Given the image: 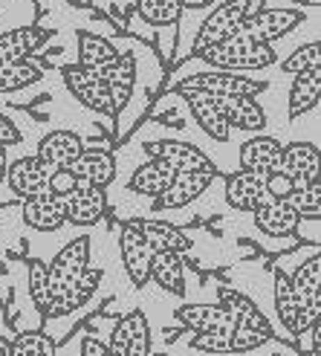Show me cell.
<instances>
[{
	"instance_id": "1",
	"label": "cell",
	"mask_w": 321,
	"mask_h": 356,
	"mask_svg": "<svg viewBox=\"0 0 321 356\" xmlns=\"http://www.w3.org/2000/svg\"><path fill=\"white\" fill-rule=\"evenodd\" d=\"M197 58H203L211 70H229V73H246V70H263L278 61V52L266 44H252L246 38H229L223 44H214L203 49Z\"/></svg>"
},
{
	"instance_id": "2",
	"label": "cell",
	"mask_w": 321,
	"mask_h": 356,
	"mask_svg": "<svg viewBox=\"0 0 321 356\" xmlns=\"http://www.w3.org/2000/svg\"><path fill=\"white\" fill-rule=\"evenodd\" d=\"M263 90H266V81L249 79L243 73H229V70H206V73H194L174 84V93H180V96L206 93V96H220V99H235V96L258 99Z\"/></svg>"
},
{
	"instance_id": "3",
	"label": "cell",
	"mask_w": 321,
	"mask_h": 356,
	"mask_svg": "<svg viewBox=\"0 0 321 356\" xmlns=\"http://www.w3.org/2000/svg\"><path fill=\"white\" fill-rule=\"evenodd\" d=\"M301 21H304V12H298V9H270V6H263V9L249 12L243 17V24L238 26V38L272 47L278 38L290 35Z\"/></svg>"
},
{
	"instance_id": "4",
	"label": "cell",
	"mask_w": 321,
	"mask_h": 356,
	"mask_svg": "<svg viewBox=\"0 0 321 356\" xmlns=\"http://www.w3.org/2000/svg\"><path fill=\"white\" fill-rule=\"evenodd\" d=\"M249 12H252V0H226V3H220L217 9L206 17V24L200 26L197 41H194V47H191V56L197 58L203 49L235 38L238 26L243 24V17Z\"/></svg>"
},
{
	"instance_id": "5",
	"label": "cell",
	"mask_w": 321,
	"mask_h": 356,
	"mask_svg": "<svg viewBox=\"0 0 321 356\" xmlns=\"http://www.w3.org/2000/svg\"><path fill=\"white\" fill-rule=\"evenodd\" d=\"M67 90L76 96V102H81L87 111H96L104 116H116V108L107 93V84L101 79V70H90L81 64H67L61 70Z\"/></svg>"
},
{
	"instance_id": "6",
	"label": "cell",
	"mask_w": 321,
	"mask_h": 356,
	"mask_svg": "<svg viewBox=\"0 0 321 356\" xmlns=\"http://www.w3.org/2000/svg\"><path fill=\"white\" fill-rule=\"evenodd\" d=\"M119 258L124 264V273H128L133 287H145L151 281V258H154V249L151 243L142 235V229L136 220L122 223L119 229Z\"/></svg>"
},
{
	"instance_id": "7",
	"label": "cell",
	"mask_w": 321,
	"mask_h": 356,
	"mask_svg": "<svg viewBox=\"0 0 321 356\" xmlns=\"http://www.w3.org/2000/svg\"><path fill=\"white\" fill-rule=\"evenodd\" d=\"M110 356H151V325L142 310H128L116 318L107 342Z\"/></svg>"
},
{
	"instance_id": "8",
	"label": "cell",
	"mask_w": 321,
	"mask_h": 356,
	"mask_svg": "<svg viewBox=\"0 0 321 356\" xmlns=\"http://www.w3.org/2000/svg\"><path fill=\"white\" fill-rule=\"evenodd\" d=\"M151 159L165 163L174 174H203V177H214V163L191 142H176V139H163V142H151L148 145Z\"/></svg>"
},
{
	"instance_id": "9",
	"label": "cell",
	"mask_w": 321,
	"mask_h": 356,
	"mask_svg": "<svg viewBox=\"0 0 321 356\" xmlns=\"http://www.w3.org/2000/svg\"><path fill=\"white\" fill-rule=\"evenodd\" d=\"M90 241H93L90 235H79L49 261V266H47V273H49V296L56 290H61L64 284L76 281L81 273L90 270V249H93Z\"/></svg>"
},
{
	"instance_id": "10",
	"label": "cell",
	"mask_w": 321,
	"mask_h": 356,
	"mask_svg": "<svg viewBox=\"0 0 321 356\" xmlns=\"http://www.w3.org/2000/svg\"><path fill=\"white\" fill-rule=\"evenodd\" d=\"M101 270L96 266H90L87 273H81L76 281H69V284H64L61 290H56L49 296V307H47V318H58V316H69V313H76V310H81L87 301H90L93 296H96V290H99V284H101Z\"/></svg>"
},
{
	"instance_id": "11",
	"label": "cell",
	"mask_w": 321,
	"mask_h": 356,
	"mask_svg": "<svg viewBox=\"0 0 321 356\" xmlns=\"http://www.w3.org/2000/svg\"><path fill=\"white\" fill-rule=\"evenodd\" d=\"M49 177H52V168L44 165L38 156H24V159H17L15 165H9L6 183L15 197L29 200V197H38V194H47Z\"/></svg>"
},
{
	"instance_id": "12",
	"label": "cell",
	"mask_w": 321,
	"mask_h": 356,
	"mask_svg": "<svg viewBox=\"0 0 321 356\" xmlns=\"http://www.w3.org/2000/svg\"><path fill=\"white\" fill-rule=\"evenodd\" d=\"M61 200H64V220L73 223V226H96L107 215L104 188L79 186L73 194H67Z\"/></svg>"
},
{
	"instance_id": "13",
	"label": "cell",
	"mask_w": 321,
	"mask_h": 356,
	"mask_svg": "<svg viewBox=\"0 0 321 356\" xmlns=\"http://www.w3.org/2000/svg\"><path fill=\"white\" fill-rule=\"evenodd\" d=\"M47 41H49V29L44 26H17L9 32H0V67L24 64Z\"/></svg>"
},
{
	"instance_id": "14",
	"label": "cell",
	"mask_w": 321,
	"mask_h": 356,
	"mask_svg": "<svg viewBox=\"0 0 321 356\" xmlns=\"http://www.w3.org/2000/svg\"><path fill=\"white\" fill-rule=\"evenodd\" d=\"M176 322L194 333H229L238 322L223 305H183L176 307Z\"/></svg>"
},
{
	"instance_id": "15",
	"label": "cell",
	"mask_w": 321,
	"mask_h": 356,
	"mask_svg": "<svg viewBox=\"0 0 321 356\" xmlns=\"http://www.w3.org/2000/svg\"><path fill=\"white\" fill-rule=\"evenodd\" d=\"M266 200H272L266 194V177L252 174V171H238L226 177V203L238 211H255Z\"/></svg>"
},
{
	"instance_id": "16",
	"label": "cell",
	"mask_w": 321,
	"mask_h": 356,
	"mask_svg": "<svg viewBox=\"0 0 321 356\" xmlns=\"http://www.w3.org/2000/svg\"><path fill=\"white\" fill-rule=\"evenodd\" d=\"M79 186H93V188H107L116 180V159L104 148H84L81 156L69 165Z\"/></svg>"
},
{
	"instance_id": "17",
	"label": "cell",
	"mask_w": 321,
	"mask_h": 356,
	"mask_svg": "<svg viewBox=\"0 0 321 356\" xmlns=\"http://www.w3.org/2000/svg\"><path fill=\"white\" fill-rule=\"evenodd\" d=\"M84 151V142L79 134L73 131H49L41 142H38V156L44 165H49L52 171H64L76 163Z\"/></svg>"
},
{
	"instance_id": "18",
	"label": "cell",
	"mask_w": 321,
	"mask_h": 356,
	"mask_svg": "<svg viewBox=\"0 0 321 356\" xmlns=\"http://www.w3.org/2000/svg\"><path fill=\"white\" fill-rule=\"evenodd\" d=\"M281 154H283V145L272 136H252L249 142L240 145V154H238V163H240V171H252V174H263L270 177L281 168Z\"/></svg>"
},
{
	"instance_id": "19",
	"label": "cell",
	"mask_w": 321,
	"mask_h": 356,
	"mask_svg": "<svg viewBox=\"0 0 321 356\" xmlns=\"http://www.w3.org/2000/svg\"><path fill=\"white\" fill-rule=\"evenodd\" d=\"M275 313H278L281 327L290 336H298L301 330L315 325L307 318V313H304V307H301V301H298L293 284H290V275L283 270H275Z\"/></svg>"
},
{
	"instance_id": "20",
	"label": "cell",
	"mask_w": 321,
	"mask_h": 356,
	"mask_svg": "<svg viewBox=\"0 0 321 356\" xmlns=\"http://www.w3.org/2000/svg\"><path fill=\"white\" fill-rule=\"evenodd\" d=\"M278 171L283 177H290L295 186L318 183V148L313 142H293V145H283Z\"/></svg>"
},
{
	"instance_id": "21",
	"label": "cell",
	"mask_w": 321,
	"mask_h": 356,
	"mask_svg": "<svg viewBox=\"0 0 321 356\" xmlns=\"http://www.w3.org/2000/svg\"><path fill=\"white\" fill-rule=\"evenodd\" d=\"M217 108L229 124V131H249V134H261L266 128V113L258 104V99L249 96H235V99H220L214 96Z\"/></svg>"
},
{
	"instance_id": "22",
	"label": "cell",
	"mask_w": 321,
	"mask_h": 356,
	"mask_svg": "<svg viewBox=\"0 0 321 356\" xmlns=\"http://www.w3.org/2000/svg\"><path fill=\"white\" fill-rule=\"evenodd\" d=\"M252 218H255V226L270 238H290L301 226V218L287 200H266L252 211Z\"/></svg>"
},
{
	"instance_id": "23",
	"label": "cell",
	"mask_w": 321,
	"mask_h": 356,
	"mask_svg": "<svg viewBox=\"0 0 321 356\" xmlns=\"http://www.w3.org/2000/svg\"><path fill=\"white\" fill-rule=\"evenodd\" d=\"M290 284H293L307 318L310 322H318V316H321V258L315 255L307 264H301L295 275L290 278Z\"/></svg>"
},
{
	"instance_id": "24",
	"label": "cell",
	"mask_w": 321,
	"mask_h": 356,
	"mask_svg": "<svg viewBox=\"0 0 321 356\" xmlns=\"http://www.w3.org/2000/svg\"><path fill=\"white\" fill-rule=\"evenodd\" d=\"M208 186H211V177H203V174H176L171 180V186L154 200V209L156 211L183 209V206L197 200L200 194H206Z\"/></svg>"
},
{
	"instance_id": "25",
	"label": "cell",
	"mask_w": 321,
	"mask_h": 356,
	"mask_svg": "<svg viewBox=\"0 0 321 356\" xmlns=\"http://www.w3.org/2000/svg\"><path fill=\"white\" fill-rule=\"evenodd\" d=\"M24 223L38 229V232H58V229L67 223L64 220V200L52 197V194H38V197H29L21 206Z\"/></svg>"
},
{
	"instance_id": "26",
	"label": "cell",
	"mask_w": 321,
	"mask_h": 356,
	"mask_svg": "<svg viewBox=\"0 0 321 356\" xmlns=\"http://www.w3.org/2000/svg\"><path fill=\"white\" fill-rule=\"evenodd\" d=\"M101 79L107 84V93H110V102L116 113L131 102V93H133V81H136V58L131 52H119V58L101 70Z\"/></svg>"
},
{
	"instance_id": "27",
	"label": "cell",
	"mask_w": 321,
	"mask_h": 356,
	"mask_svg": "<svg viewBox=\"0 0 321 356\" xmlns=\"http://www.w3.org/2000/svg\"><path fill=\"white\" fill-rule=\"evenodd\" d=\"M220 305L235 316V322L238 327H249V330H255L261 336H266V339H275V330L270 325V318H266L252 301H249L246 296H240L238 290H229V287H220Z\"/></svg>"
},
{
	"instance_id": "28",
	"label": "cell",
	"mask_w": 321,
	"mask_h": 356,
	"mask_svg": "<svg viewBox=\"0 0 321 356\" xmlns=\"http://www.w3.org/2000/svg\"><path fill=\"white\" fill-rule=\"evenodd\" d=\"M186 102H188V111L194 116V122L200 124V131L206 136H211L214 142H226L229 139V124L217 108V102H214V96H206V93H183Z\"/></svg>"
},
{
	"instance_id": "29",
	"label": "cell",
	"mask_w": 321,
	"mask_h": 356,
	"mask_svg": "<svg viewBox=\"0 0 321 356\" xmlns=\"http://www.w3.org/2000/svg\"><path fill=\"white\" fill-rule=\"evenodd\" d=\"M136 223H139L142 235H145V241L151 243L154 252H171V255L183 258L191 249V238L165 220H136Z\"/></svg>"
},
{
	"instance_id": "30",
	"label": "cell",
	"mask_w": 321,
	"mask_h": 356,
	"mask_svg": "<svg viewBox=\"0 0 321 356\" xmlns=\"http://www.w3.org/2000/svg\"><path fill=\"white\" fill-rule=\"evenodd\" d=\"M151 281L171 296H186V266L180 255L154 252L151 258Z\"/></svg>"
},
{
	"instance_id": "31",
	"label": "cell",
	"mask_w": 321,
	"mask_h": 356,
	"mask_svg": "<svg viewBox=\"0 0 321 356\" xmlns=\"http://www.w3.org/2000/svg\"><path fill=\"white\" fill-rule=\"evenodd\" d=\"M174 171L165 165V163H159V159H148V163H142L133 177H131V191L133 194H148V197H159L174 180Z\"/></svg>"
},
{
	"instance_id": "32",
	"label": "cell",
	"mask_w": 321,
	"mask_h": 356,
	"mask_svg": "<svg viewBox=\"0 0 321 356\" xmlns=\"http://www.w3.org/2000/svg\"><path fill=\"white\" fill-rule=\"evenodd\" d=\"M318 96H321V67L298 73L290 87V119H298L307 111H313L318 104Z\"/></svg>"
},
{
	"instance_id": "33",
	"label": "cell",
	"mask_w": 321,
	"mask_h": 356,
	"mask_svg": "<svg viewBox=\"0 0 321 356\" xmlns=\"http://www.w3.org/2000/svg\"><path fill=\"white\" fill-rule=\"evenodd\" d=\"M119 58V49L93 32H79V64L90 70H104Z\"/></svg>"
},
{
	"instance_id": "34",
	"label": "cell",
	"mask_w": 321,
	"mask_h": 356,
	"mask_svg": "<svg viewBox=\"0 0 321 356\" xmlns=\"http://www.w3.org/2000/svg\"><path fill=\"white\" fill-rule=\"evenodd\" d=\"M136 12L151 26H171L180 21L183 6L176 0H136Z\"/></svg>"
},
{
	"instance_id": "35",
	"label": "cell",
	"mask_w": 321,
	"mask_h": 356,
	"mask_svg": "<svg viewBox=\"0 0 321 356\" xmlns=\"http://www.w3.org/2000/svg\"><path fill=\"white\" fill-rule=\"evenodd\" d=\"M58 345L44 330H24L12 339V356H56Z\"/></svg>"
},
{
	"instance_id": "36",
	"label": "cell",
	"mask_w": 321,
	"mask_h": 356,
	"mask_svg": "<svg viewBox=\"0 0 321 356\" xmlns=\"http://www.w3.org/2000/svg\"><path fill=\"white\" fill-rule=\"evenodd\" d=\"M41 81V70L24 61V64H12V67H0V93H15L24 87Z\"/></svg>"
},
{
	"instance_id": "37",
	"label": "cell",
	"mask_w": 321,
	"mask_h": 356,
	"mask_svg": "<svg viewBox=\"0 0 321 356\" xmlns=\"http://www.w3.org/2000/svg\"><path fill=\"white\" fill-rule=\"evenodd\" d=\"M29 296H32V305L44 318H47V307H49V273H47V264L44 261H29Z\"/></svg>"
},
{
	"instance_id": "38",
	"label": "cell",
	"mask_w": 321,
	"mask_h": 356,
	"mask_svg": "<svg viewBox=\"0 0 321 356\" xmlns=\"http://www.w3.org/2000/svg\"><path fill=\"white\" fill-rule=\"evenodd\" d=\"M287 203L295 209V215L301 218V220H318L321 218V194H318V183H310V186H298L290 197H287Z\"/></svg>"
},
{
	"instance_id": "39",
	"label": "cell",
	"mask_w": 321,
	"mask_h": 356,
	"mask_svg": "<svg viewBox=\"0 0 321 356\" xmlns=\"http://www.w3.org/2000/svg\"><path fill=\"white\" fill-rule=\"evenodd\" d=\"M321 67V56H318V41H310L304 47H298L293 56H287L281 61V73L287 76H298L307 73V70H318Z\"/></svg>"
},
{
	"instance_id": "40",
	"label": "cell",
	"mask_w": 321,
	"mask_h": 356,
	"mask_svg": "<svg viewBox=\"0 0 321 356\" xmlns=\"http://www.w3.org/2000/svg\"><path fill=\"white\" fill-rule=\"evenodd\" d=\"M79 188V180L73 177V171L69 168H64V171H52V177H49V194L52 197H67V194H73Z\"/></svg>"
},
{
	"instance_id": "41",
	"label": "cell",
	"mask_w": 321,
	"mask_h": 356,
	"mask_svg": "<svg viewBox=\"0 0 321 356\" xmlns=\"http://www.w3.org/2000/svg\"><path fill=\"white\" fill-rule=\"evenodd\" d=\"M295 188H298V186L290 180V177H283L281 171H275V174L266 177V194H270L272 200H287Z\"/></svg>"
},
{
	"instance_id": "42",
	"label": "cell",
	"mask_w": 321,
	"mask_h": 356,
	"mask_svg": "<svg viewBox=\"0 0 321 356\" xmlns=\"http://www.w3.org/2000/svg\"><path fill=\"white\" fill-rule=\"evenodd\" d=\"M21 139H24V136H21V131L15 128V122H12L9 116L0 113V145L9 148V145H17Z\"/></svg>"
},
{
	"instance_id": "43",
	"label": "cell",
	"mask_w": 321,
	"mask_h": 356,
	"mask_svg": "<svg viewBox=\"0 0 321 356\" xmlns=\"http://www.w3.org/2000/svg\"><path fill=\"white\" fill-rule=\"evenodd\" d=\"M81 356H110L107 345H101L96 336H84L81 339Z\"/></svg>"
},
{
	"instance_id": "44",
	"label": "cell",
	"mask_w": 321,
	"mask_h": 356,
	"mask_svg": "<svg viewBox=\"0 0 321 356\" xmlns=\"http://www.w3.org/2000/svg\"><path fill=\"white\" fill-rule=\"evenodd\" d=\"M183 9H206V6H211L214 0H176Z\"/></svg>"
},
{
	"instance_id": "45",
	"label": "cell",
	"mask_w": 321,
	"mask_h": 356,
	"mask_svg": "<svg viewBox=\"0 0 321 356\" xmlns=\"http://www.w3.org/2000/svg\"><path fill=\"white\" fill-rule=\"evenodd\" d=\"M6 171H9V159H6V148L0 145V186L6 180Z\"/></svg>"
},
{
	"instance_id": "46",
	"label": "cell",
	"mask_w": 321,
	"mask_h": 356,
	"mask_svg": "<svg viewBox=\"0 0 321 356\" xmlns=\"http://www.w3.org/2000/svg\"><path fill=\"white\" fill-rule=\"evenodd\" d=\"M287 3H295V6H301V9H318L321 0H287Z\"/></svg>"
},
{
	"instance_id": "47",
	"label": "cell",
	"mask_w": 321,
	"mask_h": 356,
	"mask_svg": "<svg viewBox=\"0 0 321 356\" xmlns=\"http://www.w3.org/2000/svg\"><path fill=\"white\" fill-rule=\"evenodd\" d=\"M0 356H12V339L0 336Z\"/></svg>"
},
{
	"instance_id": "48",
	"label": "cell",
	"mask_w": 321,
	"mask_h": 356,
	"mask_svg": "<svg viewBox=\"0 0 321 356\" xmlns=\"http://www.w3.org/2000/svg\"><path fill=\"white\" fill-rule=\"evenodd\" d=\"M6 273V264H3V258H0V275H3Z\"/></svg>"
},
{
	"instance_id": "49",
	"label": "cell",
	"mask_w": 321,
	"mask_h": 356,
	"mask_svg": "<svg viewBox=\"0 0 321 356\" xmlns=\"http://www.w3.org/2000/svg\"><path fill=\"white\" fill-rule=\"evenodd\" d=\"M301 356H318V350H310V353H301Z\"/></svg>"
},
{
	"instance_id": "50",
	"label": "cell",
	"mask_w": 321,
	"mask_h": 356,
	"mask_svg": "<svg viewBox=\"0 0 321 356\" xmlns=\"http://www.w3.org/2000/svg\"><path fill=\"white\" fill-rule=\"evenodd\" d=\"M151 356H165V353H151Z\"/></svg>"
}]
</instances>
